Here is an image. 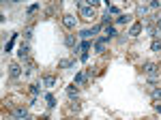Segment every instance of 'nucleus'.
<instances>
[{
    "mask_svg": "<svg viewBox=\"0 0 161 120\" xmlns=\"http://www.w3.org/2000/svg\"><path fill=\"white\" fill-rule=\"evenodd\" d=\"M58 67H60V69H69V67H73V60H60Z\"/></svg>",
    "mask_w": 161,
    "mask_h": 120,
    "instance_id": "obj_21",
    "label": "nucleus"
},
{
    "mask_svg": "<svg viewBox=\"0 0 161 120\" xmlns=\"http://www.w3.org/2000/svg\"><path fill=\"white\" fill-rule=\"evenodd\" d=\"M155 109H157V112L161 114V103H155Z\"/></svg>",
    "mask_w": 161,
    "mask_h": 120,
    "instance_id": "obj_29",
    "label": "nucleus"
},
{
    "mask_svg": "<svg viewBox=\"0 0 161 120\" xmlns=\"http://www.w3.org/2000/svg\"><path fill=\"white\" fill-rule=\"evenodd\" d=\"M129 19H131V17H129V15H127V13H120V15H118V17H116V26H120V24H127V22H129Z\"/></svg>",
    "mask_w": 161,
    "mask_h": 120,
    "instance_id": "obj_16",
    "label": "nucleus"
},
{
    "mask_svg": "<svg viewBox=\"0 0 161 120\" xmlns=\"http://www.w3.org/2000/svg\"><path fill=\"white\" fill-rule=\"evenodd\" d=\"M142 28H144V26H142V22H133V24H131V28H129V36H137L140 32H142Z\"/></svg>",
    "mask_w": 161,
    "mask_h": 120,
    "instance_id": "obj_9",
    "label": "nucleus"
},
{
    "mask_svg": "<svg viewBox=\"0 0 161 120\" xmlns=\"http://www.w3.org/2000/svg\"><path fill=\"white\" fill-rule=\"evenodd\" d=\"M32 73H35V62H30V60H28V62L24 64V75L28 77V75H32Z\"/></svg>",
    "mask_w": 161,
    "mask_h": 120,
    "instance_id": "obj_14",
    "label": "nucleus"
},
{
    "mask_svg": "<svg viewBox=\"0 0 161 120\" xmlns=\"http://www.w3.org/2000/svg\"><path fill=\"white\" fill-rule=\"evenodd\" d=\"M150 49H153V52H161V41H153Z\"/></svg>",
    "mask_w": 161,
    "mask_h": 120,
    "instance_id": "obj_23",
    "label": "nucleus"
},
{
    "mask_svg": "<svg viewBox=\"0 0 161 120\" xmlns=\"http://www.w3.org/2000/svg\"><path fill=\"white\" fill-rule=\"evenodd\" d=\"M108 13H110V15H120V9L114 7V4H110V7H108Z\"/></svg>",
    "mask_w": 161,
    "mask_h": 120,
    "instance_id": "obj_22",
    "label": "nucleus"
},
{
    "mask_svg": "<svg viewBox=\"0 0 161 120\" xmlns=\"http://www.w3.org/2000/svg\"><path fill=\"white\" fill-rule=\"evenodd\" d=\"M157 30H159V32H161V17H159V19H157Z\"/></svg>",
    "mask_w": 161,
    "mask_h": 120,
    "instance_id": "obj_30",
    "label": "nucleus"
},
{
    "mask_svg": "<svg viewBox=\"0 0 161 120\" xmlns=\"http://www.w3.org/2000/svg\"><path fill=\"white\" fill-rule=\"evenodd\" d=\"M30 95H32V99H37V96L41 95V84H32L30 86Z\"/></svg>",
    "mask_w": 161,
    "mask_h": 120,
    "instance_id": "obj_15",
    "label": "nucleus"
},
{
    "mask_svg": "<svg viewBox=\"0 0 161 120\" xmlns=\"http://www.w3.org/2000/svg\"><path fill=\"white\" fill-rule=\"evenodd\" d=\"M30 36H32V28H26V30H24V39H26V41H28Z\"/></svg>",
    "mask_w": 161,
    "mask_h": 120,
    "instance_id": "obj_24",
    "label": "nucleus"
},
{
    "mask_svg": "<svg viewBox=\"0 0 161 120\" xmlns=\"http://www.w3.org/2000/svg\"><path fill=\"white\" fill-rule=\"evenodd\" d=\"M159 7H161V2H159V0H155V2H150V9H159Z\"/></svg>",
    "mask_w": 161,
    "mask_h": 120,
    "instance_id": "obj_27",
    "label": "nucleus"
},
{
    "mask_svg": "<svg viewBox=\"0 0 161 120\" xmlns=\"http://www.w3.org/2000/svg\"><path fill=\"white\" fill-rule=\"evenodd\" d=\"M39 9V4H32V7H28V15H32V13Z\"/></svg>",
    "mask_w": 161,
    "mask_h": 120,
    "instance_id": "obj_26",
    "label": "nucleus"
},
{
    "mask_svg": "<svg viewBox=\"0 0 161 120\" xmlns=\"http://www.w3.org/2000/svg\"><path fill=\"white\" fill-rule=\"evenodd\" d=\"M110 19H112V17H110V13L105 11V13H103V17H101V22H103V24H108V22H110Z\"/></svg>",
    "mask_w": 161,
    "mask_h": 120,
    "instance_id": "obj_25",
    "label": "nucleus"
},
{
    "mask_svg": "<svg viewBox=\"0 0 161 120\" xmlns=\"http://www.w3.org/2000/svg\"><path fill=\"white\" fill-rule=\"evenodd\" d=\"M80 60H82V62H86V60H88V52H84V54H80Z\"/></svg>",
    "mask_w": 161,
    "mask_h": 120,
    "instance_id": "obj_28",
    "label": "nucleus"
},
{
    "mask_svg": "<svg viewBox=\"0 0 161 120\" xmlns=\"http://www.w3.org/2000/svg\"><path fill=\"white\" fill-rule=\"evenodd\" d=\"M64 43H67V47H77V45H75V36L73 35H67V36H64Z\"/></svg>",
    "mask_w": 161,
    "mask_h": 120,
    "instance_id": "obj_17",
    "label": "nucleus"
},
{
    "mask_svg": "<svg viewBox=\"0 0 161 120\" xmlns=\"http://www.w3.org/2000/svg\"><path fill=\"white\" fill-rule=\"evenodd\" d=\"M45 101H47V107H56V99H54V95H45Z\"/></svg>",
    "mask_w": 161,
    "mask_h": 120,
    "instance_id": "obj_20",
    "label": "nucleus"
},
{
    "mask_svg": "<svg viewBox=\"0 0 161 120\" xmlns=\"http://www.w3.org/2000/svg\"><path fill=\"white\" fill-rule=\"evenodd\" d=\"M13 120H30V112L26 107H15L13 109Z\"/></svg>",
    "mask_w": 161,
    "mask_h": 120,
    "instance_id": "obj_4",
    "label": "nucleus"
},
{
    "mask_svg": "<svg viewBox=\"0 0 161 120\" xmlns=\"http://www.w3.org/2000/svg\"><path fill=\"white\" fill-rule=\"evenodd\" d=\"M64 120H69V118H64Z\"/></svg>",
    "mask_w": 161,
    "mask_h": 120,
    "instance_id": "obj_31",
    "label": "nucleus"
},
{
    "mask_svg": "<svg viewBox=\"0 0 161 120\" xmlns=\"http://www.w3.org/2000/svg\"><path fill=\"white\" fill-rule=\"evenodd\" d=\"M9 75H11L13 79H19V77L24 75V67H22L19 62H11V64H9Z\"/></svg>",
    "mask_w": 161,
    "mask_h": 120,
    "instance_id": "obj_3",
    "label": "nucleus"
},
{
    "mask_svg": "<svg viewBox=\"0 0 161 120\" xmlns=\"http://www.w3.org/2000/svg\"><path fill=\"white\" fill-rule=\"evenodd\" d=\"M28 54H30V45H28V41H24V43L19 45V49H17V56L26 60V58H28Z\"/></svg>",
    "mask_w": 161,
    "mask_h": 120,
    "instance_id": "obj_8",
    "label": "nucleus"
},
{
    "mask_svg": "<svg viewBox=\"0 0 161 120\" xmlns=\"http://www.w3.org/2000/svg\"><path fill=\"white\" fill-rule=\"evenodd\" d=\"M77 7H80V17H82V19H86V22H92V19L97 17L95 9H92L88 2H84V0H82V2H77Z\"/></svg>",
    "mask_w": 161,
    "mask_h": 120,
    "instance_id": "obj_1",
    "label": "nucleus"
},
{
    "mask_svg": "<svg viewBox=\"0 0 161 120\" xmlns=\"http://www.w3.org/2000/svg\"><path fill=\"white\" fill-rule=\"evenodd\" d=\"M62 26L69 28V30H73L75 26H77V17H75V15H64V17H62Z\"/></svg>",
    "mask_w": 161,
    "mask_h": 120,
    "instance_id": "obj_6",
    "label": "nucleus"
},
{
    "mask_svg": "<svg viewBox=\"0 0 161 120\" xmlns=\"http://www.w3.org/2000/svg\"><path fill=\"white\" fill-rule=\"evenodd\" d=\"M86 79H88V73L82 71V73H77V75H75V82H73V84L75 86H82V84H86Z\"/></svg>",
    "mask_w": 161,
    "mask_h": 120,
    "instance_id": "obj_10",
    "label": "nucleus"
},
{
    "mask_svg": "<svg viewBox=\"0 0 161 120\" xmlns=\"http://www.w3.org/2000/svg\"><path fill=\"white\" fill-rule=\"evenodd\" d=\"M56 82H58L56 75H43V77H41V86H45V88H54Z\"/></svg>",
    "mask_w": 161,
    "mask_h": 120,
    "instance_id": "obj_7",
    "label": "nucleus"
},
{
    "mask_svg": "<svg viewBox=\"0 0 161 120\" xmlns=\"http://www.w3.org/2000/svg\"><path fill=\"white\" fill-rule=\"evenodd\" d=\"M105 45H108V39H103V36H101V39H97V43H95V52H105Z\"/></svg>",
    "mask_w": 161,
    "mask_h": 120,
    "instance_id": "obj_11",
    "label": "nucleus"
},
{
    "mask_svg": "<svg viewBox=\"0 0 161 120\" xmlns=\"http://www.w3.org/2000/svg\"><path fill=\"white\" fill-rule=\"evenodd\" d=\"M150 96H153V101L159 103L161 101V88H153V90H150Z\"/></svg>",
    "mask_w": 161,
    "mask_h": 120,
    "instance_id": "obj_18",
    "label": "nucleus"
},
{
    "mask_svg": "<svg viewBox=\"0 0 161 120\" xmlns=\"http://www.w3.org/2000/svg\"><path fill=\"white\" fill-rule=\"evenodd\" d=\"M148 9H150V7H146V4H137V9H136L137 17H144V15H148Z\"/></svg>",
    "mask_w": 161,
    "mask_h": 120,
    "instance_id": "obj_13",
    "label": "nucleus"
},
{
    "mask_svg": "<svg viewBox=\"0 0 161 120\" xmlns=\"http://www.w3.org/2000/svg\"><path fill=\"white\" fill-rule=\"evenodd\" d=\"M144 73H146V77H148V82H157L161 77V71H159V64H155V62H146L144 64Z\"/></svg>",
    "mask_w": 161,
    "mask_h": 120,
    "instance_id": "obj_2",
    "label": "nucleus"
},
{
    "mask_svg": "<svg viewBox=\"0 0 161 120\" xmlns=\"http://www.w3.org/2000/svg\"><path fill=\"white\" fill-rule=\"evenodd\" d=\"M99 30H101V26H92V28H86V30H82V32H80V39L88 41V39L97 36V32H99Z\"/></svg>",
    "mask_w": 161,
    "mask_h": 120,
    "instance_id": "obj_5",
    "label": "nucleus"
},
{
    "mask_svg": "<svg viewBox=\"0 0 161 120\" xmlns=\"http://www.w3.org/2000/svg\"><path fill=\"white\" fill-rule=\"evenodd\" d=\"M103 32H105V35H103V39H108V41H110L112 36L116 35V26H105V28H103Z\"/></svg>",
    "mask_w": 161,
    "mask_h": 120,
    "instance_id": "obj_12",
    "label": "nucleus"
},
{
    "mask_svg": "<svg viewBox=\"0 0 161 120\" xmlns=\"http://www.w3.org/2000/svg\"><path fill=\"white\" fill-rule=\"evenodd\" d=\"M67 95H69V96H71V99H75V96H77V95H80V90H77V86H69V88H67Z\"/></svg>",
    "mask_w": 161,
    "mask_h": 120,
    "instance_id": "obj_19",
    "label": "nucleus"
}]
</instances>
